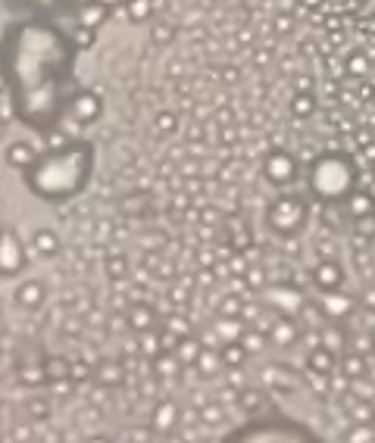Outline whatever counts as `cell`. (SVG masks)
Instances as JSON below:
<instances>
[{"mask_svg": "<svg viewBox=\"0 0 375 443\" xmlns=\"http://www.w3.org/2000/svg\"><path fill=\"white\" fill-rule=\"evenodd\" d=\"M78 47L62 22L13 19L0 35V72L6 75L10 113L28 131L50 138L66 125L69 104L82 84L75 78Z\"/></svg>", "mask_w": 375, "mask_h": 443, "instance_id": "obj_1", "label": "cell"}, {"mask_svg": "<svg viewBox=\"0 0 375 443\" xmlns=\"http://www.w3.org/2000/svg\"><path fill=\"white\" fill-rule=\"evenodd\" d=\"M94 163H97V150L91 141L69 138L57 147L41 150L38 160L22 172V185L38 200L60 207L85 194L94 178Z\"/></svg>", "mask_w": 375, "mask_h": 443, "instance_id": "obj_2", "label": "cell"}, {"mask_svg": "<svg viewBox=\"0 0 375 443\" xmlns=\"http://www.w3.org/2000/svg\"><path fill=\"white\" fill-rule=\"evenodd\" d=\"M307 191L325 207H344L357 191V163L344 150H325L307 163Z\"/></svg>", "mask_w": 375, "mask_h": 443, "instance_id": "obj_3", "label": "cell"}, {"mask_svg": "<svg viewBox=\"0 0 375 443\" xmlns=\"http://www.w3.org/2000/svg\"><path fill=\"white\" fill-rule=\"evenodd\" d=\"M229 443H322L307 425H297L291 418H256L232 434Z\"/></svg>", "mask_w": 375, "mask_h": 443, "instance_id": "obj_4", "label": "cell"}, {"mask_svg": "<svg viewBox=\"0 0 375 443\" xmlns=\"http://www.w3.org/2000/svg\"><path fill=\"white\" fill-rule=\"evenodd\" d=\"M310 222V200L303 194H278L276 200L266 207V225H269V231L276 237H285V241H291L307 228Z\"/></svg>", "mask_w": 375, "mask_h": 443, "instance_id": "obj_5", "label": "cell"}, {"mask_svg": "<svg viewBox=\"0 0 375 443\" xmlns=\"http://www.w3.org/2000/svg\"><path fill=\"white\" fill-rule=\"evenodd\" d=\"M4 6L16 19H53L62 22L69 16H78V0H4Z\"/></svg>", "mask_w": 375, "mask_h": 443, "instance_id": "obj_6", "label": "cell"}, {"mask_svg": "<svg viewBox=\"0 0 375 443\" xmlns=\"http://www.w3.org/2000/svg\"><path fill=\"white\" fill-rule=\"evenodd\" d=\"M260 169H263V178L269 181L272 187H278V191H288V187L297 185V178H300V160L285 147H272L269 153L263 156Z\"/></svg>", "mask_w": 375, "mask_h": 443, "instance_id": "obj_7", "label": "cell"}, {"mask_svg": "<svg viewBox=\"0 0 375 443\" xmlns=\"http://www.w3.org/2000/svg\"><path fill=\"white\" fill-rule=\"evenodd\" d=\"M28 268V250L13 225H0V278H19Z\"/></svg>", "mask_w": 375, "mask_h": 443, "instance_id": "obj_8", "label": "cell"}, {"mask_svg": "<svg viewBox=\"0 0 375 443\" xmlns=\"http://www.w3.org/2000/svg\"><path fill=\"white\" fill-rule=\"evenodd\" d=\"M263 297H266L263 303L266 310H276L278 315H291V319H297L300 310L307 306V297H303V290L297 284H266Z\"/></svg>", "mask_w": 375, "mask_h": 443, "instance_id": "obj_9", "label": "cell"}, {"mask_svg": "<svg viewBox=\"0 0 375 443\" xmlns=\"http://www.w3.org/2000/svg\"><path fill=\"white\" fill-rule=\"evenodd\" d=\"M100 116H104V97H100L97 91H91V88H82V91H78L75 97H72V104H69L66 122L94 125Z\"/></svg>", "mask_w": 375, "mask_h": 443, "instance_id": "obj_10", "label": "cell"}, {"mask_svg": "<svg viewBox=\"0 0 375 443\" xmlns=\"http://www.w3.org/2000/svg\"><path fill=\"white\" fill-rule=\"evenodd\" d=\"M312 303L319 306V312H322L325 322H347L350 315L357 310V300L347 294V290H328V294H319V300H312Z\"/></svg>", "mask_w": 375, "mask_h": 443, "instance_id": "obj_11", "label": "cell"}, {"mask_svg": "<svg viewBox=\"0 0 375 443\" xmlns=\"http://www.w3.org/2000/svg\"><path fill=\"white\" fill-rule=\"evenodd\" d=\"M310 281L319 294H328V290H341L344 281H347V272L338 259H319L316 266L310 268Z\"/></svg>", "mask_w": 375, "mask_h": 443, "instance_id": "obj_12", "label": "cell"}, {"mask_svg": "<svg viewBox=\"0 0 375 443\" xmlns=\"http://www.w3.org/2000/svg\"><path fill=\"white\" fill-rule=\"evenodd\" d=\"M300 322L291 319V315H272L269 328H266V337H269V346H278V350H288L300 340Z\"/></svg>", "mask_w": 375, "mask_h": 443, "instance_id": "obj_13", "label": "cell"}, {"mask_svg": "<svg viewBox=\"0 0 375 443\" xmlns=\"http://www.w3.org/2000/svg\"><path fill=\"white\" fill-rule=\"evenodd\" d=\"M16 306L19 310H26V312H35V310H41V306L47 303V284L41 278H26V281H19V288H16Z\"/></svg>", "mask_w": 375, "mask_h": 443, "instance_id": "obj_14", "label": "cell"}, {"mask_svg": "<svg viewBox=\"0 0 375 443\" xmlns=\"http://www.w3.org/2000/svg\"><path fill=\"white\" fill-rule=\"evenodd\" d=\"M338 359H341L338 353L319 344V346H312V350L307 353V371H312V375H325V378H332L335 371H338Z\"/></svg>", "mask_w": 375, "mask_h": 443, "instance_id": "obj_15", "label": "cell"}, {"mask_svg": "<svg viewBox=\"0 0 375 443\" xmlns=\"http://www.w3.org/2000/svg\"><path fill=\"white\" fill-rule=\"evenodd\" d=\"M151 428L153 434H169L178 428V406L172 400H163V403H156V409L151 412Z\"/></svg>", "mask_w": 375, "mask_h": 443, "instance_id": "obj_16", "label": "cell"}, {"mask_svg": "<svg viewBox=\"0 0 375 443\" xmlns=\"http://www.w3.org/2000/svg\"><path fill=\"white\" fill-rule=\"evenodd\" d=\"M125 325H129L135 334H144V331L156 328V310L151 303H131L129 312H125Z\"/></svg>", "mask_w": 375, "mask_h": 443, "instance_id": "obj_17", "label": "cell"}, {"mask_svg": "<svg viewBox=\"0 0 375 443\" xmlns=\"http://www.w3.org/2000/svg\"><path fill=\"white\" fill-rule=\"evenodd\" d=\"M38 153H41V150H35V144H28V141H13V144L4 150V160H6V165H13V169L26 172L28 165L38 160Z\"/></svg>", "mask_w": 375, "mask_h": 443, "instance_id": "obj_18", "label": "cell"}, {"mask_svg": "<svg viewBox=\"0 0 375 443\" xmlns=\"http://www.w3.org/2000/svg\"><path fill=\"white\" fill-rule=\"evenodd\" d=\"M31 250H35L38 256H44V259H53V256H60L62 241H60V234L53 231V228H38V231L31 234Z\"/></svg>", "mask_w": 375, "mask_h": 443, "instance_id": "obj_19", "label": "cell"}, {"mask_svg": "<svg viewBox=\"0 0 375 443\" xmlns=\"http://www.w3.org/2000/svg\"><path fill=\"white\" fill-rule=\"evenodd\" d=\"M338 368H341V375L350 378V381H359V378L369 375V356H363L357 350H344L341 359H338Z\"/></svg>", "mask_w": 375, "mask_h": 443, "instance_id": "obj_20", "label": "cell"}, {"mask_svg": "<svg viewBox=\"0 0 375 443\" xmlns=\"http://www.w3.org/2000/svg\"><path fill=\"white\" fill-rule=\"evenodd\" d=\"M344 209H347L350 219H366V216H375V197L363 187H357L354 194L344 200Z\"/></svg>", "mask_w": 375, "mask_h": 443, "instance_id": "obj_21", "label": "cell"}, {"mask_svg": "<svg viewBox=\"0 0 375 443\" xmlns=\"http://www.w3.org/2000/svg\"><path fill=\"white\" fill-rule=\"evenodd\" d=\"M344 403H347V418H350V425H372V422H375V403H372V400H357L354 393H347V397H344Z\"/></svg>", "mask_w": 375, "mask_h": 443, "instance_id": "obj_22", "label": "cell"}, {"mask_svg": "<svg viewBox=\"0 0 375 443\" xmlns=\"http://www.w3.org/2000/svg\"><path fill=\"white\" fill-rule=\"evenodd\" d=\"M109 19H113V10H109V6H104L100 0H94V4H88V6H82V10H78V16H75V22H82V26H91V28H97V31H100V26H107Z\"/></svg>", "mask_w": 375, "mask_h": 443, "instance_id": "obj_23", "label": "cell"}, {"mask_svg": "<svg viewBox=\"0 0 375 443\" xmlns=\"http://www.w3.org/2000/svg\"><path fill=\"white\" fill-rule=\"evenodd\" d=\"M94 378L100 381V387H119L125 381V366L119 359H104L94 368Z\"/></svg>", "mask_w": 375, "mask_h": 443, "instance_id": "obj_24", "label": "cell"}, {"mask_svg": "<svg viewBox=\"0 0 375 443\" xmlns=\"http://www.w3.org/2000/svg\"><path fill=\"white\" fill-rule=\"evenodd\" d=\"M219 359H222L225 368H244L250 353L244 350L241 340H229V344H219Z\"/></svg>", "mask_w": 375, "mask_h": 443, "instance_id": "obj_25", "label": "cell"}, {"mask_svg": "<svg viewBox=\"0 0 375 443\" xmlns=\"http://www.w3.org/2000/svg\"><path fill=\"white\" fill-rule=\"evenodd\" d=\"M234 403H238L244 412H254V415H256V412H263V406H266V390H263V387L244 384V387L238 390V400H234Z\"/></svg>", "mask_w": 375, "mask_h": 443, "instance_id": "obj_26", "label": "cell"}, {"mask_svg": "<svg viewBox=\"0 0 375 443\" xmlns=\"http://www.w3.org/2000/svg\"><path fill=\"white\" fill-rule=\"evenodd\" d=\"M119 13L131 22V26L151 22V19H153V0H129V4H122Z\"/></svg>", "mask_w": 375, "mask_h": 443, "instance_id": "obj_27", "label": "cell"}, {"mask_svg": "<svg viewBox=\"0 0 375 443\" xmlns=\"http://www.w3.org/2000/svg\"><path fill=\"white\" fill-rule=\"evenodd\" d=\"M194 368L200 371V378H216L219 371H222V359H219V350H213V346H203L197 362H194Z\"/></svg>", "mask_w": 375, "mask_h": 443, "instance_id": "obj_28", "label": "cell"}, {"mask_svg": "<svg viewBox=\"0 0 375 443\" xmlns=\"http://www.w3.org/2000/svg\"><path fill=\"white\" fill-rule=\"evenodd\" d=\"M200 350H203L200 337H197V334H188V337L178 340L172 353L178 356V362H182V366H194V362H197V356H200Z\"/></svg>", "mask_w": 375, "mask_h": 443, "instance_id": "obj_29", "label": "cell"}, {"mask_svg": "<svg viewBox=\"0 0 375 443\" xmlns=\"http://www.w3.org/2000/svg\"><path fill=\"white\" fill-rule=\"evenodd\" d=\"M244 322L241 319H225V315H219L216 325H213V334L219 337V344H229V340H238L241 334H244Z\"/></svg>", "mask_w": 375, "mask_h": 443, "instance_id": "obj_30", "label": "cell"}, {"mask_svg": "<svg viewBox=\"0 0 375 443\" xmlns=\"http://www.w3.org/2000/svg\"><path fill=\"white\" fill-rule=\"evenodd\" d=\"M241 344H244V350L250 353V356H260V353H266L269 350V337H266V331H260V328H244V334L238 337Z\"/></svg>", "mask_w": 375, "mask_h": 443, "instance_id": "obj_31", "label": "cell"}, {"mask_svg": "<svg viewBox=\"0 0 375 443\" xmlns=\"http://www.w3.org/2000/svg\"><path fill=\"white\" fill-rule=\"evenodd\" d=\"M151 368H153L156 378H172V375H178L182 362H178L175 353H160L156 359H151Z\"/></svg>", "mask_w": 375, "mask_h": 443, "instance_id": "obj_32", "label": "cell"}, {"mask_svg": "<svg viewBox=\"0 0 375 443\" xmlns=\"http://www.w3.org/2000/svg\"><path fill=\"white\" fill-rule=\"evenodd\" d=\"M138 350L141 356H147V359H156L160 353H166L163 350V337H160V331H144V334H138Z\"/></svg>", "mask_w": 375, "mask_h": 443, "instance_id": "obj_33", "label": "cell"}, {"mask_svg": "<svg viewBox=\"0 0 375 443\" xmlns=\"http://www.w3.org/2000/svg\"><path fill=\"white\" fill-rule=\"evenodd\" d=\"M316 94H294L291 97V116L294 119H310V116H316Z\"/></svg>", "mask_w": 375, "mask_h": 443, "instance_id": "obj_34", "label": "cell"}, {"mask_svg": "<svg viewBox=\"0 0 375 443\" xmlns=\"http://www.w3.org/2000/svg\"><path fill=\"white\" fill-rule=\"evenodd\" d=\"M69 366H72V359H62V356H50V359H44L47 381H66V378H69ZM69 381H72V378H69Z\"/></svg>", "mask_w": 375, "mask_h": 443, "instance_id": "obj_35", "label": "cell"}, {"mask_svg": "<svg viewBox=\"0 0 375 443\" xmlns=\"http://www.w3.org/2000/svg\"><path fill=\"white\" fill-rule=\"evenodd\" d=\"M172 41H175V26H172L169 19H156L153 26H151V44L169 47Z\"/></svg>", "mask_w": 375, "mask_h": 443, "instance_id": "obj_36", "label": "cell"}, {"mask_svg": "<svg viewBox=\"0 0 375 443\" xmlns=\"http://www.w3.org/2000/svg\"><path fill=\"white\" fill-rule=\"evenodd\" d=\"M69 35H72V41L78 50H91L94 44H97V28L91 26H82V22H72V28H69Z\"/></svg>", "mask_w": 375, "mask_h": 443, "instance_id": "obj_37", "label": "cell"}, {"mask_svg": "<svg viewBox=\"0 0 375 443\" xmlns=\"http://www.w3.org/2000/svg\"><path fill=\"white\" fill-rule=\"evenodd\" d=\"M341 443H375V425H350L341 434Z\"/></svg>", "mask_w": 375, "mask_h": 443, "instance_id": "obj_38", "label": "cell"}, {"mask_svg": "<svg viewBox=\"0 0 375 443\" xmlns=\"http://www.w3.org/2000/svg\"><path fill=\"white\" fill-rule=\"evenodd\" d=\"M197 422H200V425H207V428H219V425L225 422V409L219 406V403H207V406H200Z\"/></svg>", "mask_w": 375, "mask_h": 443, "instance_id": "obj_39", "label": "cell"}, {"mask_svg": "<svg viewBox=\"0 0 375 443\" xmlns=\"http://www.w3.org/2000/svg\"><path fill=\"white\" fill-rule=\"evenodd\" d=\"M104 272H107L113 281H122L125 275H129V259H125L122 253H109L107 263H104Z\"/></svg>", "mask_w": 375, "mask_h": 443, "instance_id": "obj_40", "label": "cell"}, {"mask_svg": "<svg viewBox=\"0 0 375 443\" xmlns=\"http://www.w3.org/2000/svg\"><path fill=\"white\" fill-rule=\"evenodd\" d=\"M153 128H156V134L169 138V134L178 131V116L172 113V109H163V113H156V119H153Z\"/></svg>", "mask_w": 375, "mask_h": 443, "instance_id": "obj_41", "label": "cell"}, {"mask_svg": "<svg viewBox=\"0 0 375 443\" xmlns=\"http://www.w3.org/2000/svg\"><path fill=\"white\" fill-rule=\"evenodd\" d=\"M244 284H247L250 290H260V294H263L266 284H269V278H266V268L263 266H250L247 272H244Z\"/></svg>", "mask_w": 375, "mask_h": 443, "instance_id": "obj_42", "label": "cell"}, {"mask_svg": "<svg viewBox=\"0 0 375 443\" xmlns=\"http://www.w3.org/2000/svg\"><path fill=\"white\" fill-rule=\"evenodd\" d=\"M241 306H244V300L229 294L222 303H219V315H225V319H241Z\"/></svg>", "mask_w": 375, "mask_h": 443, "instance_id": "obj_43", "label": "cell"}, {"mask_svg": "<svg viewBox=\"0 0 375 443\" xmlns=\"http://www.w3.org/2000/svg\"><path fill=\"white\" fill-rule=\"evenodd\" d=\"M26 412H28L31 418H35V422H44V418L50 415V400H44V397H35V400H28Z\"/></svg>", "mask_w": 375, "mask_h": 443, "instance_id": "obj_44", "label": "cell"}, {"mask_svg": "<svg viewBox=\"0 0 375 443\" xmlns=\"http://www.w3.org/2000/svg\"><path fill=\"white\" fill-rule=\"evenodd\" d=\"M166 331H172L175 337H188V334H194V331H191V322H188L185 315H169V319H166Z\"/></svg>", "mask_w": 375, "mask_h": 443, "instance_id": "obj_45", "label": "cell"}, {"mask_svg": "<svg viewBox=\"0 0 375 443\" xmlns=\"http://www.w3.org/2000/svg\"><path fill=\"white\" fill-rule=\"evenodd\" d=\"M69 378H72L75 384H85L88 378H94V368L88 366V362H82V359H75L72 366H69Z\"/></svg>", "mask_w": 375, "mask_h": 443, "instance_id": "obj_46", "label": "cell"}, {"mask_svg": "<svg viewBox=\"0 0 375 443\" xmlns=\"http://www.w3.org/2000/svg\"><path fill=\"white\" fill-rule=\"evenodd\" d=\"M366 69H369V62H366V57H359V53H354V57L347 60V72L350 75H366Z\"/></svg>", "mask_w": 375, "mask_h": 443, "instance_id": "obj_47", "label": "cell"}, {"mask_svg": "<svg viewBox=\"0 0 375 443\" xmlns=\"http://www.w3.org/2000/svg\"><path fill=\"white\" fill-rule=\"evenodd\" d=\"M294 94H312V78L307 72L294 75Z\"/></svg>", "mask_w": 375, "mask_h": 443, "instance_id": "obj_48", "label": "cell"}, {"mask_svg": "<svg viewBox=\"0 0 375 443\" xmlns=\"http://www.w3.org/2000/svg\"><path fill=\"white\" fill-rule=\"evenodd\" d=\"M129 437H131V443H151L153 440V428H151V425H144V428H131Z\"/></svg>", "mask_w": 375, "mask_h": 443, "instance_id": "obj_49", "label": "cell"}, {"mask_svg": "<svg viewBox=\"0 0 375 443\" xmlns=\"http://www.w3.org/2000/svg\"><path fill=\"white\" fill-rule=\"evenodd\" d=\"M144 207H147V200H144V197H129V200H122V209H129L131 212V216H138V212H144Z\"/></svg>", "mask_w": 375, "mask_h": 443, "instance_id": "obj_50", "label": "cell"}, {"mask_svg": "<svg viewBox=\"0 0 375 443\" xmlns=\"http://www.w3.org/2000/svg\"><path fill=\"white\" fill-rule=\"evenodd\" d=\"M272 26H276L278 35H288V31H291V26H294V19H291L288 13H278L276 19H272Z\"/></svg>", "mask_w": 375, "mask_h": 443, "instance_id": "obj_51", "label": "cell"}, {"mask_svg": "<svg viewBox=\"0 0 375 443\" xmlns=\"http://www.w3.org/2000/svg\"><path fill=\"white\" fill-rule=\"evenodd\" d=\"M354 222H357V231H363V234H372V231H375V216L354 219Z\"/></svg>", "mask_w": 375, "mask_h": 443, "instance_id": "obj_52", "label": "cell"}, {"mask_svg": "<svg viewBox=\"0 0 375 443\" xmlns=\"http://www.w3.org/2000/svg\"><path fill=\"white\" fill-rule=\"evenodd\" d=\"M13 437L19 440V443H28V440H31V428H28V425H26V428H22V425H16V428H13Z\"/></svg>", "mask_w": 375, "mask_h": 443, "instance_id": "obj_53", "label": "cell"}, {"mask_svg": "<svg viewBox=\"0 0 375 443\" xmlns=\"http://www.w3.org/2000/svg\"><path fill=\"white\" fill-rule=\"evenodd\" d=\"M322 4H325V0H300V13L303 10H319Z\"/></svg>", "mask_w": 375, "mask_h": 443, "instance_id": "obj_54", "label": "cell"}, {"mask_svg": "<svg viewBox=\"0 0 375 443\" xmlns=\"http://www.w3.org/2000/svg\"><path fill=\"white\" fill-rule=\"evenodd\" d=\"M85 443H113V437H109V434H91Z\"/></svg>", "mask_w": 375, "mask_h": 443, "instance_id": "obj_55", "label": "cell"}, {"mask_svg": "<svg viewBox=\"0 0 375 443\" xmlns=\"http://www.w3.org/2000/svg\"><path fill=\"white\" fill-rule=\"evenodd\" d=\"M254 62H256V66H266V62H269V53H266V47H260V53L254 57Z\"/></svg>", "mask_w": 375, "mask_h": 443, "instance_id": "obj_56", "label": "cell"}, {"mask_svg": "<svg viewBox=\"0 0 375 443\" xmlns=\"http://www.w3.org/2000/svg\"><path fill=\"white\" fill-rule=\"evenodd\" d=\"M172 300H178V303H185V297H188V290L185 288H172V294H169Z\"/></svg>", "mask_w": 375, "mask_h": 443, "instance_id": "obj_57", "label": "cell"}, {"mask_svg": "<svg viewBox=\"0 0 375 443\" xmlns=\"http://www.w3.org/2000/svg\"><path fill=\"white\" fill-rule=\"evenodd\" d=\"M100 4H104V6H109V10H113V16L122 10V0H100Z\"/></svg>", "mask_w": 375, "mask_h": 443, "instance_id": "obj_58", "label": "cell"}, {"mask_svg": "<svg viewBox=\"0 0 375 443\" xmlns=\"http://www.w3.org/2000/svg\"><path fill=\"white\" fill-rule=\"evenodd\" d=\"M0 94H6V75L0 72Z\"/></svg>", "mask_w": 375, "mask_h": 443, "instance_id": "obj_59", "label": "cell"}, {"mask_svg": "<svg viewBox=\"0 0 375 443\" xmlns=\"http://www.w3.org/2000/svg\"><path fill=\"white\" fill-rule=\"evenodd\" d=\"M4 134H6V122H4V119H0V138H4Z\"/></svg>", "mask_w": 375, "mask_h": 443, "instance_id": "obj_60", "label": "cell"}, {"mask_svg": "<svg viewBox=\"0 0 375 443\" xmlns=\"http://www.w3.org/2000/svg\"><path fill=\"white\" fill-rule=\"evenodd\" d=\"M369 359H375V334H372V350H369Z\"/></svg>", "mask_w": 375, "mask_h": 443, "instance_id": "obj_61", "label": "cell"}, {"mask_svg": "<svg viewBox=\"0 0 375 443\" xmlns=\"http://www.w3.org/2000/svg\"><path fill=\"white\" fill-rule=\"evenodd\" d=\"M122 4H129V0H122Z\"/></svg>", "mask_w": 375, "mask_h": 443, "instance_id": "obj_62", "label": "cell"}]
</instances>
